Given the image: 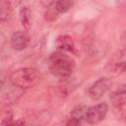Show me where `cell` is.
<instances>
[{
    "instance_id": "1",
    "label": "cell",
    "mask_w": 126,
    "mask_h": 126,
    "mask_svg": "<svg viewBox=\"0 0 126 126\" xmlns=\"http://www.w3.org/2000/svg\"><path fill=\"white\" fill-rule=\"evenodd\" d=\"M49 71L50 73L59 78V79H67L71 76L73 73V70L75 68V60L63 53L62 51L53 52L49 56Z\"/></svg>"
},
{
    "instance_id": "2",
    "label": "cell",
    "mask_w": 126,
    "mask_h": 126,
    "mask_svg": "<svg viewBox=\"0 0 126 126\" xmlns=\"http://www.w3.org/2000/svg\"><path fill=\"white\" fill-rule=\"evenodd\" d=\"M41 78L39 71L35 68L25 67L14 71L10 75V82L20 89H29L35 86Z\"/></svg>"
},
{
    "instance_id": "3",
    "label": "cell",
    "mask_w": 126,
    "mask_h": 126,
    "mask_svg": "<svg viewBox=\"0 0 126 126\" xmlns=\"http://www.w3.org/2000/svg\"><path fill=\"white\" fill-rule=\"evenodd\" d=\"M108 110V105L106 102H99L95 105L87 108L85 120L89 124H97L104 119Z\"/></svg>"
},
{
    "instance_id": "4",
    "label": "cell",
    "mask_w": 126,
    "mask_h": 126,
    "mask_svg": "<svg viewBox=\"0 0 126 126\" xmlns=\"http://www.w3.org/2000/svg\"><path fill=\"white\" fill-rule=\"evenodd\" d=\"M111 86H112V81L109 78L106 77L99 78L89 89V96L93 100H98L104 95L105 93H107L110 90Z\"/></svg>"
},
{
    "instance_id": "5",
    "label": "cell",
    "mask_w": 126,
    "mask_h": 126,
    "mask_svg": "<svg viewBox=\"0 0 126 126\" xmlns=\"http://www.w3.org/2000/svg\"><path fill=\"white\" fill-rule=\"evenodd\" d=\"M105 69L111 73H123L126 69L125 50L121 49L115 52L106 63Z\"/></svg>"
},
{
    "instance_id": "6",
    "label": "cell",
    "mask_w": 126,
    "mask_h": 126,
    "mask_svg": "<svg viewBox=\"0 0 126 126\" xmlns=\"http://www.w3.org/2000/svg\"><path fill=\"white\" fill-rule=\"evenodd\" d=\"M109 97H110V100H111L112 104L114 105V107L124 113L125 101H126L125 85L122 84V85L118 86V88H117L116 90H114V91L110 94Z\"/></svg>"
},
{
    "instance_id": "7",
    "label": "cell",
    "mask_w": 126,
    "mask_h": 126,
    "mask_svg": "<svg viewBox=\"0 0 126 126\" xmlns=\"http://www.w3.org/2000/svg\"><path fill=\"white\" fill-rule=\"evenodd\" d=\"M30 42V37L26 32L23 31H18L15 32L11 38H10V43L13 49L17 51H22L24 50Z\"/></svg>"
},
{
    "instance_id": "8",
    "label": "cell",
    "mask_w": 126,
    "mask_h": 126,
    "mask_svg": "<svg viewBox=\"0 0 126 126\" xmlns=\"http://www.w3.org/2000/svg\"><path fill=\"white\" fill-rule=\"evenodd\" d=\"M55 46L60 51H74V41L73 38L68 34H61L55 40Z\"/></svg>"
},
{
    "instance_id": "9",
    "label": "cell",
    "mask_w": 126,
    "mask_h": 126,
    "mask_svg": "<svg viewBox=\"0 0 126 126\" xmlns=\"http://www.w3.org/2000/svg\"><path fill=\"white\" fill-rule=\"evenodd\" d=\"M12 15V1L0 0V22H6Z\"/></svg>"
},
{
    "instance_id": "10",
    "label": "cell",
    "mask_w": 126,
    "mask_h": 126,
    "mask_svg": "<svg viewBox=\"0 0 126 126\" xmlns=\"http://www.w3.org/2000/svg\"><path fill=\"white\" fill-rule=\"evenodd\" d=\"M19 18L22 26L26 30H30L32 27V12L29 7H22L19 13Z\"/></svg>"
},
{
    "instance_id": "11",
    "label": "cell",
    "mask_w": 126,
    "mask_h": 126,
    "mask_svg": "<svg viewBox=\"0 0 126 126\" xmlns=\"http://www.w3.org/2000/svg\"><path fill=\"white\" fill-rule=\"evenodd\" d=\"M14 113L8 107L0 108V125H12Z\"/></svg>"
},
{
    "instance_id": "12",
    "label": "cell",
    "mask_w": 126,
    "mask_h": 126,
    "mask_svg": "<svg viewBox=\"0 0 126 126\" xmlns=\"http://www.w3.org/2000/svg\"><path fill=\"white\" fill-rule=\"evenodd\" d=\"M59 15L60 14L54 5V2H52L47 6L46 11L44 12V20L46 22H54L55 20H57Z\"/></svg>"
},
{
    "instance_id": "13",
    "label": "cell",
    "mask_w": 126,
    "mask_h": 126,
    "mask_svg": "<svg viewBox=\"0 0 126 126\" xmlns=\"http://www.w3.org/2000/svg\"><path fill=\"white\" fill-rule=\"evenodd\" d=\"M87 108L88 107H86L85 105H77V106H75L71 111V118L81 123L82 120L85 119Z\"/></svg>"
},
{
    "instance_id": "14",
    "label": "cell",
    "mask_w": 126,
    "mask_h": 126,
    "mask_svg": "<svg viewBox=\"0 0 126 126\" xmlns=\"http://www.w3.org/2000/svg\"><path fill=\"white\" fill-rule=\"evenodd\" d=\"M2 86H3V82L0 81V91H1V89H2Z\"/></svg>"
}]
</instances>
